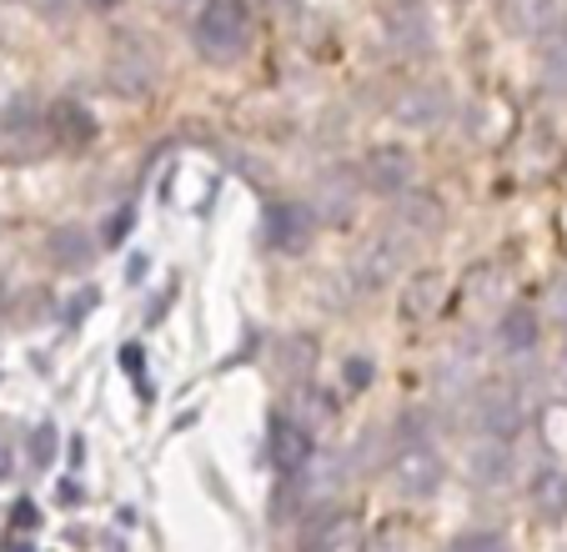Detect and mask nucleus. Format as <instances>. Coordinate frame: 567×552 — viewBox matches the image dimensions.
I'll use <instances>...</instances> for the list:
<instances>
[{"label":"nucleus","mask_w":567,"mask_h":552,"mask_svg":"<svg viewBox=\"0 0 567 552\" xmlns=\"http://www.w3.org/2000/svg\"><path fill=\"white\" fill-rule=\"evenodd\" d=\"M251 41V16L241 0H202V16H196V51L216 65H231L247 55Z\"/></svg>","instance_id":"obj_1"},{"label":"nucleus","mask_w":567,"mask_h":552,"mask_svg":"<svg viewBox=\"0 0 567 552\" xmlns=\"http://www.w3.org/2000/svg\"><path fill=\"white\" fill-rule=\"evenodd\" d=\"M408 232H372L362 246L352 252V282L357 292H382L392 287L402 266H408Z\"/></svg>","instance_id":"obj_2"},{"label":"nucleus","mask_w":567,"mask_h":552,"mask_svg":"<svg viewBox=\"0 0 567 552\" xmlns=\"http://www.w3.org/2000/svg\"><path fill=\"white\" fill-rule=\"evenodd\" d=\"M392 482L402 498H432L442 488V452L422 437H402L392 452Z\"/></svg>","instance_id":"obj_3"},{"label":"nucleus","mask_w":567,"mask_h":552,"mask_svg":"<svg viewBox=\"0 0 567 552\" xmlns=\"http://www.w3.org/2000/svg\"><path fill=\"white\" fill-rule=\"evenodd\" d=\"M342 482H347V462L342 457H332V452H321V457H311L301 472H291L287 498L297 502V508L317 512V508H327V502H337Z\"/></svg>","instance_id":"obj_4"},{"label":"nucleus","mask_w":567,"mask_h":552,"mask_svg":"<svg viewBox=\"0 0 567 552\" xmlns=\"http://www.w3.org/2000/svg\"><path fill=\"white\" fill-rule=\"evenodd\" d=\"M472 422L482 437H513L523 427V397L513 382H487L472 397Z\"/></svg>","instance_id":"obj_5"},{"label":"nucleus","mask_w":567,"mask_h":552,"mask_svg":"<svg viewBox=\"0 0 567 552\" xmlns=\"http://www.w3.org/2000/svg\"><path fill=\"white\" fill-rule=\"evenodd\" d=\"M447 111H452V91L447 85H437V81H417V85H408V91L392 101V121L396 126H408V131L442 126Z\"/></svg>","instance_id":"obj_6"},{"label":"nucleus","mask_w":567,"mask_h":552,"mask_svg":"<svg viewBox=\"0 0 567 552\" xmlns=\"http://www.w3.org/2000/svg\"><path fill=\"white\" fill-rule=\"evenodd\" d=\"M311 236H317V216H311V206H301V202L267 206V246L271 252L301 256L311 246Z\"/></svg>","instance_id":"obj_7"},{"label":"nucleus","mask_w":567,"mask_h":552,"mask_svg":"<svg viewBox=\"0 0 567 552\" xmlns=\"http://www.w3.org/2000/svg\"><path fill=\"white\" fill-rule=\"evenodd\" d=\"M51 116H41L35 106H16L11 116H6V126H0V151L11 161H31L41 156L45 146H51Z\"/></svg>","instance_id":"obj_8"},{"label":"nucleus","mask_w":567,"mask_h":552,"mask_svg":"<svg viewBox=\"0 0 567 552\" xmlns=\"http://www.w3.org/2000/svg\"><path fill=\"white\" fill-rule=\"evenodd\" d=\"M412 176H417V161L402 146H372L362 161V181L382 196H402L412 186Z\"/></svg>","instance_id":"obj_9"},{"label":"nucleus","mask_w":567,"mask_h":552,"mask_svg":"<svg viewBox=\"0 0 567 552\" xmlns=\"http://www.w3.org/2000/svg\"><path fill=\"white\" fill-rule=\"evenodd\" d=\"M442 307H447V276L442 272H412L408 287H402V301H396V317L412 321V327H422V321L442 317Z\"/></svg>","instance_id":"obj_10"},{"label":"nucleus","mask_w":567,"mask_h":552,"mask_svg":"<svg viewBox=\"0 0 567 552\" xmlns=\"http://www.w3.org/2000/svg\"><path fill=\"white\" fill-rule=\"evenodd\" d=\"M301 552H367L362 522L352 512H321V518H311Z\"/></svg>","instance_id":"obj_11"},{"label":"nucleus","mask_w":567,"mask_h":552,"mask_svg":"<svg viewBox=\"0 0 567 552\" xmlns=\"http://www.w3.org/2000/svg\"><path fill=\"white\" fill-rule=\"evenodd\" d=\"M317 457V442H311V427L297 422V417H277L271 422V462H277L281 472H301Z\"/></svg>","instance_id":"obj_12"},{"label":"nucleus","mask_w":567,"mask_h":552,"mask_svg":"<svg viewBox=\"0 0 567 552\" xmlns=\"http://www.w3.org/2000/svg\"><path fill=\"white\" fill-rule=\"evenodd\" d=\"M45 256H51V266H61V272H86V266L96 262V242H91L86 226H55V232L45 236Z\"/></svg>","instance_id":"obj_13"},{"label":"nucleus","mask_w":567,"mask_h":552,"mask_svg":"<svg viewBox=\"0 0 567 552\" xmlns=\"http://www.w3.org/2000/svg\"><path fill=\"white\" fill-rule=\"evenodd\" d=\"M527 502L543 522H563L567 518V472L563 468H537L527 482Z\"/></svg>","instance_id":"obj_14"},{"label":"nucleus","mask_w":567,"mask_h":552,"mask_svg":"<svg viewBox=\"0 0 567 552\" xmlns=\"http://www.w3.org/2000/svg\"><path fill=\"white\" fill-rule=\"evenodd\" d=\"M45 116H51V136L61 141V146H91V141H96V116H91L81 101H55Z\"/></svg>","instance_id":"obj_15"},{"label":"nucleus","mask_w":567,"mask_h":552,"mask_svg":"<svg viewBox=\"0 0 567 552\" xmlns=\"http://www.w3.org/2000/svg\"><path fill=\"white\" fill-rule=\"evenodd\" d=\"M497 341H503V351H513V357L533 351L537 347V311L533 307H507L503 321H497Z\"/></svg>","instance_id":"obj_16"},{"label":"nucleus","mask_w":567,"mask_h":552,"mask_svg":"<svg viewBox=\"0 0 567 552\" xmlns=\"http://www.w3.org/2000/svg\"><path fill=\"white\" fill-rule=\"evenodd\" d=\"M271 361H277V372L291 377V382H301V377L317 367V341L301 337V331H291V337L277 341V351H271Z\"/></svg>","instance_id":"obj_17"},{"label":"nucleus","mask_w":567,"mask_h":552,"mask_svg":"<svg viewBox=\"0 0 567 552\" xmlns=\"http://www.w3.org/2000/svg\"><path fill=\"white\" fill-rule=\"evenodd\" d=\"M467 472H472V482H477V488H497V482L507 478V447H503V437H487V442L472 447Z\"/></svg>","instance_id":"obj_18"},{"label":"nucleus","mask_w":567,"mask_h":552,"mask_svg":"<svg viewBox=\"0 0 567 552\" xmlns=\"http://www.w3.org/2000/svg\"><path fill=\"white\" fill-rule=\"evenodd\" d=\"M543 91L547 96H567V21L543 45Z\"/></svg>","instance_id":"obj_19"},{"label":"nucleus","mask_w":567,"mask_h":552,"mask_svg":"<svg viewBox=\"0 0 567 552\" xmlns=\"http://www.w3.org/2000/svg\"><path fill=\"white\" fill-rule=\"evenodd\" d=\"M553 6L557 0H503V16H507V25H513L517 35H533V31H543V25L553 21Z\"/></svg>","instance_id":"obj_20"},{"label":"nucleus","mask_w":567,"mask_h":552,"mask_svg":"<svg viewBox=\"0 0 567 552\" xmlns=\"http://www.w3.org/2000/svg\"><path fill=\"white\" fill-rule=\"evenodd\" d=\"M392 41L396 51H427V21H422L417 6H402L392 16Z\"/></svg>","instance_id":"obj_21"},{"label":"nucleus","mask_w":567,"mask_h":552,"mask_svg":"<svg viewBox=\"0 0 567 552\" xmlns=\"http://www.w3.org/2000/svg\"><path fill=\"white\" fill-rule=\"evenodd\" d=\"M442 552H507V538L493 528H472V532H457Z\"/></svg>","instance_id":"obj_22"},{"label":"nucleus","mask_w":567,"mask_h":552,"mask_svg":"<svg viewBox=\"0 0 567 552\" xmlns=\"http://www.w3.org/2000/svg\"><path fill=\"white\" fill-rule=\"evenodd\" d=\"M337 412V407H332V397H327V392H317V387H301V392H297V412H291V417H297V422H327V417H332Z\"/></svg>","instance_id":"obj_23"},{"label":"nucleus","mask_w":567,"mask_h":552,"mask_svg":"<svg viewBox=\"0 0 567 552\" xmlns=\"http://www.w3.org/2000/svg\"><path fill=\"white\" fill-rule=\"evenodd\" d=\"M342 377H347V387H352V392H367V387H372V357H347L342 361Z\"/></svg>","instance_id":"obj_24"},{"label":"nucleus","mask_w":567,"mask_h":552,"mask_svg":"<svg viewBox=\"0 0 567 552\" xmlns=\"http://www.w3.org/2000/svg\"><path fill=\"white\" fill-rule=\"evenodd\" d=\"M497 276H503L497 266H487V272L472 276V301H493L497 297Z\"/></svg>","instance_id":"obj_25"},{"label":"nucleus","mask_w":567,"mask_h":552,"mask_svg":"<svg viewBox=\"0 0 567 552\" xmlns=\"http://www.w3.org/2000/svg\"><path fill=\"white\" fill-rule=\"evenodd\" d=\"M31 457H35V462H41V468H45V462H51V457H55V427H51V422H45V427H35V447H31Z\"/></svg>","instance_id":"obj_26"},{"label":"nucleus","mask_w":567,"mask_h":552,"mask_svg":"<svg viewBox=\"0 0 567 552\" xmlns=\"http://www.w3.org/2000/svg\"><path fill=\"white\" fill-rule=\"evenodd\" d=\"M408 216H412L417 226H432V222H437V202H432V196H412V202H408Z\"/></svg>","instance_id":"obj_27"},{"label":"nucleus","mask_w":567,"mask_h":552,"mask_svg":"<svg viewBox=\"0 0 567 552\" xmlns=\"http://www.w3.org/2000/svg\"><path fill=\"white\" fill-rule=\"evenodd\" d=\"M35 522H41V512H35V502H25V498H21V502H16V508H11V528H16V532H31Z\"/></svg>","instance_id":"obj_28"},{"label":"nucleus","mask_w":567,"mask_h":552,"mask_svg":"<svg viewBox=\"0 0 567 552\" xmlns=\"http://www.w3.org/2000/svg\"><path fill=\"white\" fill-rule=\"evenodd\" d=\"M121 361H126L131 377H141V347H126V351H121Z\"/></svg>","instance_id":"obj_29"},{"label":"nucleus","mask_w":567,"mask_h":552,"mask_svg":"<svg viewBox=\"0 0 567 552\" xmlns=\"http://www.w3.org/2000/svg\"><path fill=\"white\" fill-rule=\"evenodd\" d=\"M553 307H557V317H563V321H567V282H563V287H557V292H553Z\"/></svg>","instance_id":"obj_30"},{"label":"nucleus","mask_w":567,"mask_h":552,"mask_svg":"<svg viewBox=\"0 0 567 552\" xmlns=\"http://www.w3.org/2000/svg\"><path fill=\"white\" fill-rule=\"evenodd\" d=\"M126 226H131V212H121L116 222H111V242H116V236H126Z\"/></svg>","instance_id":"obj_31"},{"label":"nucleus","mask_w":567,"mask_h":552,"mask_svg":"<svg viewBox=\"0 0 567 552\" xmlns=\"http://www.w3.org/2000/svg\"><path fill=\"white\" fill-rule=\"evenodd\" d=\"M81 6H91V11H116L121 0H81Z\"/></svg>","instance_id":"obj_32"},{"label":"nucleus","mask_w":567,"mask_h":552,"mask_svg":"<svg viewBox=\"0 0 567 552\" xmlns=\"http://www.w3.org/2000/svg\"><path fill=\"white\" fill-rule=\"evenodd\" d=\"M0 478H11V452L0 447Z\"/></svg>","instance_id":"obj_33"},{"label":"nucleus","mask_w":567,"mask_h":552,"mask_svg":"<svg viewBox=\"0 0 567 552\" xmlns=\"http://www.w3.org/2000/svg\"><path fill=\"white\" fill-rule=\"evenodd\" d=\"M6 552H31V548H25V542H6Z\"/></svg>","instance_id":"obj_34"},{"label":"nucleus","mask_w":567,"mask_h":552,"mask_svg":"<svg viewBox=\"0 0 567 552\" xmlns=\"http://www.w3.org/2000/svg\"><path fill=\"white\" fill-rule=\"evenodd\" d=\"M377 552H396V542H392V538H386V542H382V548H377Z\"/></svg>","instance_id":"obj_35"}]
</instances>
